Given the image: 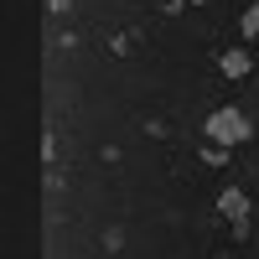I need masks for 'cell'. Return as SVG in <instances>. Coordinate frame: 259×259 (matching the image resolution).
Segmentation results:
<instances>
[{
  "instance_id": "obj_2",
  "label": "cell",
  "mask_w": 259,
  "mask_h": 259,
  "mask_svg": "<svg viewBox=\"0 0 259 259\" xmlns=\"http://www.w3.org/2000/svg\"><path fill=\"white\" fill-rule=\"evenodd\" d=\"M218 212L233 223L239 239H249V192H244V187H223V192H218Z\"/></svg>"
},
{
  "instance_id": "obj_6",
  "label": "cell",
  "mask_w": 259,
  "mask_h": 259,
  "mask_svg": "<svg viewBox=\"0 0 259 259\" xmlns=\"http://www.w3.org/2000/svg\"><path fill=\"white\" fill-rule=\"evenodd\" d=\"M187 6H207V0H187Z\"/></svg>"
},
{
  "instance_id": "obj_4",
  "label": "cell",
  "mask_w": 259,
  "mask_h": 259,
  "mask_svg": "<svg viewBox=\"0 0 259 259\" xmlns=\"http://www.w3.org/2000/svg\"><path fill=\"white\" fill-rule=\"evenodd\" d=\"M239 31H244V36H259V6H249V11L239 16Z\"/></svg>"
},
{
  "instance_id": "obj_1",
  "label": "cell",
  "mask_w": 259,
  "mask_h": 259,
  "mask_svg": "<svg viewBox=\"0 0 259 259\" xmlns=\"http://www.w3.org/2000/svg\"><path fill=\"white\" fill-rule=\"evenodd\" d=\"M207 140L212 145H244L249 135H254V119L244 114V109H233V104H223V109H212L207 114Z\"/></svg>"
},
{
  "instance_id": "obj_5",
  "label": "cell",
  "mask_w": 259,
  "mask_h": 259,
  "mask_svg": "<svg viewBox=\"0 0 259 259\" xmlns=\"http://www.w3.org/2000/svg\"><path fill=\"white\" fill-rule=\"evenodd\" d=\"M202 161H207V166H223V161H228V145H207Z\"/></svg>"
},
{
  "instance_id": "obj_3",
  "label": "cell",
  "mask_w": 259,
  "mask_h": 259,
  "mask_svg": "<svg viewBox=\"0 0 259 259\" xmlns=\"http://www.w3.org/2000/svg\"><path fill=\"white\" fill-rule=\"evenodd\" d=\"M218 68H223V78H249V73H254V57H249L244 47H233V52L218 57Z\"/></svg>"
}]
</instances>
